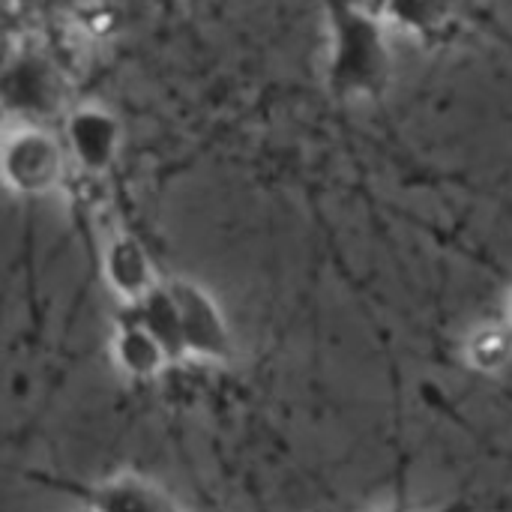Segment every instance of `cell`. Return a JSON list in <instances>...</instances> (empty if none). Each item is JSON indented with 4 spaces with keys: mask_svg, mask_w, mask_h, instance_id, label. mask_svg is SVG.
<instances>
[{
    "mask_svg": "<svg viewBox=\"0 0 512 512\" xmlns=\"http://www.w3.org/2000/svg\"><path fill=\"white\" fill-rule=\"evenodd\" d=\"M327 15V90L342 102L381 99L393 81L387 24L357 0H321Z\"/></svg>",
    "mask_w": 512,
    "mask_h": 512,
    "instance_id": "obj_1",
    "label": "cell"
},
{
    "mask_svg": "<svg viewBox=\"0 0 512 512\" xmlns=\"http://www.w3.org/2000/svg\"><path fill=\"white\" fill-rule=\"evenodd\" d=\"M3 111L15 123L48 126L69 114V90L57 63L39 48L9 51L3 66Z\"/></svg>",
    "mask_w": 512,
    "mask_h": 512,
    "instance_id": "obj_2",
    "label": "cell"
},
{
    "mask_svg": "<svg viewBox=\"0 0 512 512\" xmlns=\"http://www.w3.org/2000/svg\"><path fill=\"white\" fill-rule=\"evenodd\" d=\"M72 159L66 141L48 126L15 123L3 138V180L21 198L57 192L69 177Z\"/></svg>",
    "mask_w": 512,
    "mask_h": 512,
    "instance_id": "obj_3",
    "label": "cell"
},
{
    "mask_svg": "<svg viewBox=\"0 0 512 512\" xmlns=\"http://www.w3.org/2000/svg\"><path fill=\"white\" fill-rule=\"evenodd\" d=\"M168 285L180 309L186 360L213 363V366L228 363L234 357V333L213 291H207L201 282L186 276H171Z\"/></svg>",
    "mask_w": 512,
    "mask_h": 512,
    "instance_id": "obj_4",
    "label": "cell"
},
{
    "mask_svg": "<svg viewBox=\"0 0 512 512\" xmlns=\"http://www.w3.org/2000/svg\"><path fill=\"white\" fill-rule=\"evenodd\" d=\"M42 483H45L48 489H60L63 495L75 498L81 507L96 512L186 510V504H180L165 486H159L156 480H150V477H144V474H132V471L108 474V477L87 480V483H69V480H57V477H45Z\"/></svg>",
    "mask_w": 512,
    "mask_h": 512,
    "instance_id": "obj_5",
    "label": "cell"
},
{
    "mask_svg": "<svg viewBox=\"0 0 512 512\" xmlns=\"http://www.w3.org/2000/svg\"><path fill=\"white\" fill-rule=\"evenodd\" d=\"M63 141L72 165L90 180H102L114 171L123 147V126L114 111L84 102L63 117Z\"/></svg>",
    "mask_w": 512,
    "mask_h": 512,
    "instance_id": "obj_6",
    "label": "cell"
},
{
    "mask_svg": "<svg viewBox=\"0 0 512 512\" xmlns=\"http://www.w3.org/2000/svg\"><path fill=\"white\" fill-rule=\"evenodd\" d=\"M387 27L426 45L453 39L465 24V0H363Z\"/></svg>",
    "mask_w": 512,
    "mask_h": 512,
    "instance_id": "obj_7",
    "label": "cell"
},
{
    "mask_svg": "<svg viewBox=\"0 0 512 512\" xmlns=\"http://www.w3.org/2000/svg\"><path fill=\"white\" fill-rule=\"evenodd\" d=\"M102 279L123 306L144 300L162 282L147 246L129 231H120L108 240L102 252Z\"/></svg>",
    "mask_w": 512,
    "mask_h": 512,
    "instance_id": "obj_8",
    "label": "cell"
},
{
    "mask_svg": "<svg viewBox=\"0 0 512 512\" xmlns=\"http://www.w3.org/2000/svg\"><path fill=\"white\" fill-rule=\"evenodd\" d=\"M111 360L117 372L129 381H156L168 366L171 357L162 348V342L147 330V324L138 318L135 306H123L114 333H111Z\"/></svg>",
    "mask_w": 512,
    "mask_h": 512,
    "instance_id": "obj_9",
    "label": "cell"
},
{
    "mask_svg": "<svg viewBox=\"0 0 512 512\" xmlns=\"http://www.w3.org/2000/svg\"><path fill=\"white\" fill-rule=\"evenodd\" d=\"M462 360L471 372L498 378L512 363V324L504 321H486L474 327L462 342Z\"/></svg>",
    "mask_w": 512,
    "mask_h": 512,
    "instance_id": "obj_10",
    "label": "cell"
},
{
    "mask_svg": "<svg viewBox=\"0 0 512 512\" xmlns=\"http://www.w3.org/2000/svg\"><path fill=\"white\" fill-rule=\"evenodd\" d=\"M132 306H135L138 318L147 324V330L162 342L171 363H183L186 360L183 324H180V309H177V300H174V291H171L168 279H162L144 300H138Z\"/></svg>",
    "mask_w": 512,
    "mask_h": 512,
    "instance_id": "obj_11",
    "label": "cell"
},
{
    "mask_svg": "<svg viewBox=\"0 0 512 512\" xmlns=\"http://www.w3.org/2000/svg\"><path fill=\"white\" fill-rule=\"evenodd\" d=\"M507 321L512 324V288H510V294H507Z\"/></svg>",
    "mask_w": 512,
    "mask_h": 512,
    "instance_id": "obj_12",
    "label": "cell"
}]
</instances>
